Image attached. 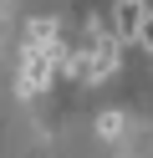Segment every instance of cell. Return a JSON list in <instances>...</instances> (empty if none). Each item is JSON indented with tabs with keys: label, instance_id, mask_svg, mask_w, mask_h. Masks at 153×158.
<instances>
[{
	"label": "cell",
	"instance_id": "6da1fadb",
	"mask_svg": "<svg viewBox=\"0 0 153 158\" xmlns=\"http://www.w3.org/2000/svg\"><path fill=\"white\" fill-rule=\"evenodd\" d=\"M117 31L102 26V15L87 21V36H82V82H107L117 72Z\"/></svg>",
	"mask_w": 153,
	"mask_h": 158
},
{
	"label": "cell",
	"instance_id": "7a4b0ae2",
	"mask_svg": "<svg viewBox=\"0 0 153 158\" xmlns=\"http://www.w3.org/2000/svg\"><path fill=\"white\" fill-rule=\"evenodd\" d=\"M56 46H20V77H15V92L20 97H41L56 77Z\"/></svg>",
	"mask_w": 153,
	"mask_h": 158
},
{
	"label": "cell",
	"instance_id": "3957f363",
	"mask_svg": "<svg viewBox=\"0 0 153 158\" xmlns=\"http://www.w3.org/2000/svg\"><path fill=\"white\" fill-rule=\"evenodd\" d=\"M143 0H117V10H112V31H117V41H143Z\"/></svg>",
	"mask_w": 153,
	"mask_h": 158
},
{
	"label": "cell",
	"instance_id": "277c9868",
	"mask_svg": "<svg viewBox=\"0 0 153 158\" xmlns=\"http://www.w3.org/2000/svg\"><path fill=\"white\" fill-rule=\"evenodd\" d=\"M56 41H61V21H51V15H36L26 26V46H56Z\"/></svg>",
	"mask_w": 153,
	"mask_h": 158
},
{
	"label": "cell",
	"instance_id": "5b68a950",
	"mask_svg": "<svg viewBox=\"0 0 153 158\" xmlns=\"http://www.w3.org/2000/svg\"><path fill=\"white\" fill-rule=\"evenodd\" d=\"M122 127H128V112H117V107L97 117V133H102V138H122Z\"/></svg>",
	"mask_w": 153,
	"mask_h": 158
},
{
	"label": "cell",
	"instance_id": "8992f818",
	"mask_svg": "<svg viewBox=\"0 0 153 158\" xmlns=\"http://www.w3.org/2000/svg\"><path fill=\"white\" fill-rule=\"evenodd\" d=\"M138 46H143V51H153V10L143 15V41H138Z\"/></svg>",
	"mask_w": 153,
	"mask_h": 158
}]
</instances>
